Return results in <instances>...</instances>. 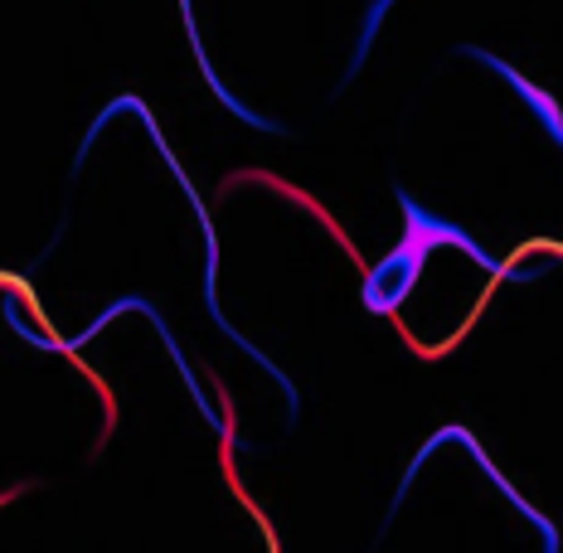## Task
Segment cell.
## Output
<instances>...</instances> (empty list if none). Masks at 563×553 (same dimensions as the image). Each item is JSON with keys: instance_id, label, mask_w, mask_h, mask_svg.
Here are the masks:
<instances>
[{"instance_id": "1", "label": "cell", "mask_w": 563, "mask_h": 553, "mask_svg": "<svg viewBox=\"0 0 563 553\" xmlns=\"http://www.w3.org/2000/svg\"><path fill=\"white\" fill-rule=\"evenodd\" d=\"M398 204H404V214H408V233H404V243L384 257L379 267L369 273V281H365V291H369V306L374 311H389V306L404 297L408 287H413V277H418V267H422V257H428L438 243H456V248H466L472 257H481V263L490 267V257L476 248L472 239H466L456 223H448V219H432L422 204H413L404 190H398Z\"/></svg>"}, {"instance_id": "2", "label": "cell", "mask_w": 563, "mask_h": 553, "mask_svg": "<svg viewBox=\"0 0 563 553\" xmlns=\"http://www.w3.org/2000/svg\"><path fill=\"white\" fill-rule=\"evenodd\" d=\"M456 54H466V58H476V64L496 68V74L506 78V84H510L515 92H520L525 102H530V112L539 117V122H544V132H549V136H554L559 146H563V108H559V98H554V92L534 88L530 78H525V74H520V68H515V64H506V58H496V54H486V49H476V44H462V49H456Z\"/></svg>"}]
</instances>
